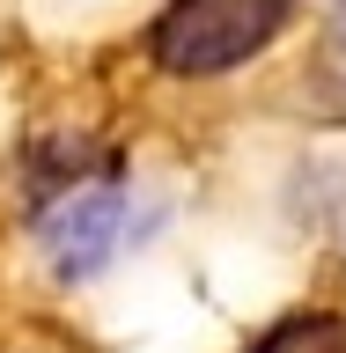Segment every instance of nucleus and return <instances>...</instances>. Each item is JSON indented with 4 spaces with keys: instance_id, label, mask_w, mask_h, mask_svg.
<instances>
[{
    "instance_id": "3",
    "label": "nucleus",
    "mask_w": 346,
    "mask_h": 353,
    "mask_svg": "<svg viewBox=\"0 0 346 353\" xmlns=\"http://www.w3.org/2000/svg\"><path fill=\"white\" fill-rule=\"evenodd\" d=\"M251 353H346V309H295L265 324Z\"/></svg>"
},
{
    "instance_id": "1",
    "label": "nucleus",
    "mask_w": 346,
    "mask_h": 353,
    "mask_svg": "<svg viewBox=\"0 0 346 353\" xmlns=\"http://www.w3.org/2000/svg\"><path fill=\"white\" fill-rule=\"evenodd\" d=\"M295 8L302 0H162L148 22V59L170 81H221L265 59L295 30Z\"/></svg>"
},
{
    "instance_id": "2",
    "label": "nucleus",
    "mask_w": 346,
    "mask_h": 353,
    "mask_svg": "<svg viewBox=\"0 0 346 353\" xmlns=\"http://www.w3.org/2000/svg\"><path fill=\"white\" fill-rule=\"evenodd\" d=\"M126 214H133V199H126L118 176L74 184L66 199H52V206L37 214V250L52 258V272H59L66 287L96 280V272L118 258V243H126Z\"/></svg>"
}]
</instances>
